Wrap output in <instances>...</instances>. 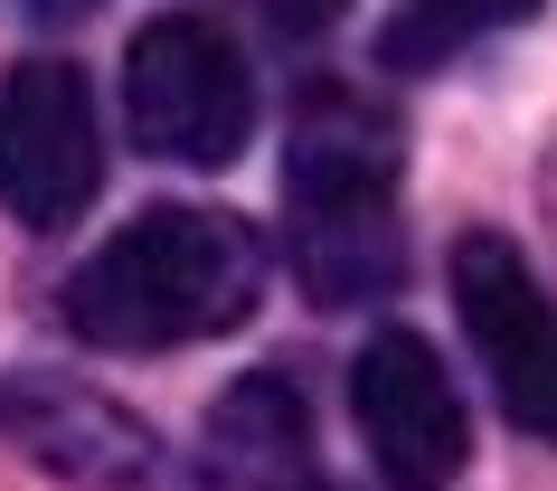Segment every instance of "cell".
<instances>
[{
    "mask_svg": "<svg viewBox=\"0 0 557 491\" xmlns=\"http://www.w3.org/2000/svg\"><path fill=\"white\" fill-rule=\"evenodd\" d=\"M322 444H312V406L284 369H246L227 397L208 406V463L236 491H322Z\"/></svg>",
    "mask_w": 557,
    "mask_h": 491,
    "instance_id": "8",
    "label": "cell"
},
{
    "mask_svg": "<svg viewBox=\"0 0 557 491\" xmlns=\"http://www.w3.org/2000/svg\"><path fill=\"white\" fill-rule=\"evenodd\" d=\"M454 312H463V341L492 378L500 416L539 444H557V303L539 293L529 256L500 228L454 236Z\"/></svg>",
    "mask_w": 557,
    "mask_h": 491,
    "instance_id": "6",
    "label": "cell"
},
{
    "mask_svg": "<svg viewBox=\"0 0 557 491\" xmlns=\"http://www.w3.org/2000/svg\"><path fill=\"white\" fill-rule=\"evenodd\" d=\"M264 303V246L227 208H143L66 274V331L95 349H189Z\"/></svg>",
    "mask_w": 557,
    "mask_h": 491,
    "instance_id": "1",
    "label": "cell"
},
{
    "mask_svg": "<svg viewBox=\"0 0 557 491\" xmlns=\"http://www.w3.org/2000/svg\"><path fill=\"white\" fill-rule=\"evenodd\" d=\"M38 10H86V0H38Z\"/></svg>",
    "mask_w": 557,
    "mask_h": 491,
    "instance_id": "11",
    "label": "cell"
},
{
    "mask_svg": "<svg viewBox=\"0 0 557 491\" xmlns=\"http://www.w3.org/2000/svg\"><path fill=\"white\" fill-rule=\"evenodd\" d=\"M350 416L369 434V463H379L387 491H454L472 463V416L463 388L444 378L435 341L387 321L379 341L350 359Z\"/></svg>",
    "mask_w": 557,
    "mask_h": 491,
    "instance_id": "7",
    "label": "cell"
},
{
    "mask_svg": "<svg viewBox=\"0 0 557 491\" xmlns=\"http://www.w3.org/2000/svg\"><path fill=\"white\" fill-rule=\"evenodd\" d=\"M123 114L151 161H189V171H227L246 133H256V76L236 58V38L199 10H161L133 29L123 58Z\"/></svg>",
    "mask_w": 557,
    "mask_h": 491,
    "instance_id": "3",
    "label": "cell"
},
{
    "mask_svg": "<svg viewBox=\"0 0 557 491\" xmlns=\"http://www.w3.org/2000/svg\"><path fill=\"white\" fill-rule=\"evenodd\" d=\"M0 426H10V444H20L58 491H208L133 406L104 397V388H86V378L10 369L0 378Z\"/></svg>",
    "mask_w": 557,
    "mask_h": 491,
    "instance_id": "4",
    "label": "cell"
},
{
    "mask_svg": "<svg viewBox=\"0 0 557 491\" xmlns=\"http://www.w3.org/2000/svg\"><path fill=\"white\" fill-rule=\"evenodd\" d=\"M341 10H350V0H264V20H274L284 38H322Z\"/></svg>",
    "mask_w": 557,
    "mask_h": 491,
    "instance_id": "10",
    "label": "cell"
},
{
    "mask_svg": "<svg viewBox=\"0 0 557 491\" xmlns=\"http://www.w3.org/2000/svg\"><path fill=\"white\" fill-rule=\"evenodd\" d=\"M539 0H397L379 29V66L387 76H416V66H444L463 58V48H482L492 29H520Z\"/></svg>",
    "mask_w": 557,
    "mask_h": 491,
    "instance_id": "9",
    "label": "cell"
},
{
    "mask_svg": "<svg viewBox=\"0 0 557 491\" xmlns=\"http://www.w3.org/2000/svg\"><path fill=\"white\" fill-rule=\"evenodd\" d=\"M284 246L294 274L322 312L379 303L407 274V236H397V133H387L359 95H312L284 151Z\"/></svg>",
    "mask_w": 557,
    "mask_h": 491,
    "instance_id": "2",
    "label": "cell"
},
{
    "mask_svg": "<svg viewBox=\"0 0 557 491\" xmlns=\"http://www.w3.org/2000/svg\"><path fill=\"white\" fill-rule=\"evenodd\" d=\"M95 189H104V133H95L86 66L20 58L0 76V208H10V228L58 236L95 208Z\"/></svg>",
    "mask_w": 557,
    "mask_h": 491,
    "instance_id": "5",
    "label": "cell"
}]
</instances>
